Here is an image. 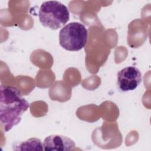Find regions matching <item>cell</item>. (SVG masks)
<instances>
[{"label":"cell","mask_w":151,"mask_h":151,"mask_svg":"<svg viewBox=\"0 0 151 151\" xmlns=\"http://www.w3.org/2000/svg\"><path fill=\"white\" fill-rule=\"evenodd\" d=\"M29 107L28 101L17 88L1 86L0 121L5 132L20 123L22 114Z\"/></svg>","instance_id":"cell-1"},{"label":"cell","mask_w":151,"mask_h":151,"mask_svg":"<svg viewBox=\"0 0 151 151\" xmlns=\"http://www.w3.org/2000/svg\"><path fill=\"white\" fill-rule=\"evenodd\" d=\"M38 18L41 24L52 30L61 28L69 21L67 7L57 1L44 2L39 9Z\"/></svg>","instance_id":"cell-2"},{"label":"cell","mask_w":151,"mask_h":151,"mask_svg":"<svg viewBox=\"0 0 151 151\" xmlns=\"http://www.w3.org/2000/svg\"><path fill=\"white\" fill-rule=\"evenodd\" d=\"M88 31L86 27L78 22H72L65 25L59 32V43L65 50L78 51L87 44Z\"/></svg>","instance_id":"cell-3"},{"label":"cell","mask_w":151,"mask_h":151,"mask_svg":"<svg viewBox=\"0 0 151 151\" xmlns=\"http://www.w3.org/2000/svg\"><path fill=\"white\" fill-rule=\"evenodd\" d=\"M142 80L140 71L134 66L124 67L117 73V84L119 88L123 92L135 90Z\"/></svg>","instance_id":"cell-4"},{"label":"cell","mask_w":151,"mask_h":151,"mask_svg":"<svg viewBox=\"0 0 151 151\" xmlns=\"http://www.w3.org/2000/svg\"><path fill=\"white\" fill-rule=\"evenodd\" d=\"M42 144L44 150L67 151L76 147V143L71 139L60 134H51L47 136Z\"/></svg>","instance_id":"cell-5"},{"label":"cell","mask_w":151,"mask_h":151,"mask_svg":"<svg viewBox=\"0 0 151 151\" xmlns=\"http://www.w3.org/2000/svg\"><path fill=\"white\" fill-rule=\"evenodd\" d=\"M14 150H42L43 144L40 139L37 138H30L25 141H22L19 143L15 144Z\"/></svg>","instance_id":"cell-6"}]
</instances>
